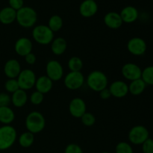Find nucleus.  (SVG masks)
I'll use <instances>...</instances> for the list:
<instances>
[{"label":"nucleus","instance_id":"1","mask_svg":"<svg viewBox=\"0 0 153 153\" xmlns=\"http://www.w3.org/2000/svg\"><path fill=\"white\" fill-rule=\"evenodd\" d=\"M37 20V12L32 7L23 6L22 8L16 11V21L22 28H31L35 25Z\"/></svg>","mask_w":153,"mask_h":153},{"label":"nucleus","instance_id":"2","mask_svg":"<svg viewBox=\"0 0 153 153\" xmlns=\"http://www.w3.org/2000/svg\"><path fill=\"white\" fill-rule=\"evenodd\" d=\"M25 127L28 131L32 134L40 133L46 126V120L44 116L39 111H31L27 115L25 121Z\"/></svg>","mask_w":153,"mask_h":153},{"label":"nucleus","instance_id":"3","mask_svg":"<svg viewBox=\"0 0 153 153\" xmlns=\"http://www.w3.org/2000/svg\"><path fill=\"white\" fill-rule=\"evenodd\" d=\"M86 82L89 88L95 92H99L107 88L108 79L107 76L100 70H94L88 76Z\"/></svg>","mask_w":153,"mask_h":153},{"label":"nucleus","instance_id":"4","mask_svg":"<svg viewBox=\"0 0 153 153\" xmlns=\"http://www.w3.org/2000/svg\"><path fill=\"white\" fill-rule=\"evenodd\" d=\"M17 132L14 127L10 125H4L0 127V150L10 149L16 142Z\"/></svg>","mask_w":153,"mask_h":153},{"label":"nucleus","instance_id":"5","mask_svg":"<svg viewBox=\"0 0 153 153\" xmlns=\"http://www.w3.org/2000/svg\"><path fill=\"white\" fill-rule=\"evenodd\" d=\"M32 37L40 45L50 44L54 40V32L46 25H39L32 30Z\"/></svg>","mask_w":153,"mask_h":153},{"label":"nucleus","instance_id":"6","mask_svg":"<svg viewBox=\"0 0 153 153\" xmlns=\"http://www.w3.org/2000/svg\"><path fill=\"white\" fill-rule=\"evenodd\" d=\"M16 80L19 84V88L26 91L34 88L36 83V80H37V77L32 70L25 69V70H21L20 73L16 78Z\"/></svg>","mask_w":153,"mask_h":153},{"label":"nucleus","instance_id":"7","mask_svg":"<svg viewBox=\"0 0 153 153\" xmlns=\"http://www.w3.org/2000/svg\"><path fill=\"white\" fill-rule=\"evenodd\" d=\"M128 137L130 143L132 144L142 145L149 137V132L143 126L137 125L130 129Z\"/></svg>","mask_w":153,"mask_h":153},{"label":"nucleus","instance_id":"8","mask_svg":"<svg viewBox=\"0 0 153 153\" xmlns=\"http://www.w3.org/2000/svg\"><path fill=\"white\" fill-rule=\"evenodd\" d=\"M85 76L82 72H71L64 77V83L66 88L70 91H76L82 87L85 83Z\"/></svg>","mask_w":153,"mask_h":153},{"label":"nucleus","instance_id":"9","mask_svg":"<svg viewBox=\"0 0 153 153\" xmlns=\"http://www.w3.org/2000/svg\"><path fill=\"white\" fill-rule=\"evenodd\" d=\"M46 76L52 82H57L61 80L64 76V68L59 61L51 60L46 64Z\"/></svg>","mask_w":153,"mask_h":153},{"label":"nucleus","instance_id":"10","mask_svg":"<svg viewBox=\"0 0 153 153\" xmlns=\"http://www.w3.org/2000/svg\"><path fill=\"white\" fill-rule=\"evenodd\" d=\"M127 49L131 55L141 56L146 52L147 45L146 41L141 37H132L127 43Z\"/></svg>","mask_w":153,"mask_h":153},{"label":"nucleus","instance_id":"11","mask_svg":"<svg viewBox=\"0 0 153 153\" xmlns=\"http://www.w3.org/2000/svg\"><path fill=\"white\" fill-rule=\"evenodd\" d=\"M121 73L126 79L131 82L136 79H141L142 70L134 63H126L123 66Z\"/></svg>","mask_w":153,"mask_h":153},{"label":"nucleus","instance_id":"12","mask_svg":"<svg viewBox=\"0 0 153 153\" xmlns=\"http://www.w3.org/2000/svg\"><path fill=\"white\" fill-rule=\"evenodd\" d=\"M69 111L73 117L81 118L87 112L86 103L82 98L76 97L69 104Z\"/></svg>","mask_w":153,"mask_h":153},{"label":"nucleus","instance_id":"13","mask_svg":"<svg viewBox=\"0 0 153 153\" xmlns=\"http://www.w3.org/2000/svg\"><path fill=\"white\" fill-rule=\"evenodd\" d=\"M32 42L28 37H20L14 44V50L18 55L25 57L28 54L32 52Z\"/></svg>","mask_w":153,"mask_h":153},{"label":"nucleus","instance_id":"14","mask_svg":"<svg viewBox=\"0 0 153 153\" xmlns=\"http://www.w3.org/2000/svg\"><path fill=\"white\" fill-rule=\"evenodd\" d=\"M109 91L112 97L115 98H123L128 94V85L123 81H114L111 84Z\"/></svg>","mask_w":153,"mask_h":153},{"label":"nucleus","instance_id":"15","mask_svg":"<svg viewBox=\"0 0 153 153\" xmlns=\"http://www.w3.org/2000/svg\"><path fill=\"white\" fill-rule=\"evenodd\" d=\"M21 70L20 64L17 60L9 59L4 64V73L8 79H16Z\"/></svg>","mask_w":153,"mask_h":153},{"label":"nucleus","instance_id":"16","mask_svg":"<svg viewBox=\"0 0 153 153\" xmlns=\"http://www.w3.org/2000/svg\"><path fill=\"white\" fill-rule=\"evenodd\" d=\"M98 11V4L96 1L85 0L79 6V13L83 17L90 18L94 16Z\"/></svg>","mask_w":153,"mask_h":153},{"label":"nucleus","instance_id":"17","mask_svg":"<svg viewBox=\"0 0 153 153\" xmlns=\"http://www.w3.org/2000/svg\"><path fill=\"white\" fill-rule=\"evenodd\" d=\"M103 21L105 25L111 29H118L123 23L120 13L115 11H111L106 13Z\"/></svg>","mask_w":153,"mask_h":153},{"label":"nucleus","instance_id":"18","mask_svg":"<svg viewBox=\"0 0 153 153\" xmlns=\"http://www.w3.org/2000/svg\"><path fill=\"white\" fill-rule=\"evenodd\" d=\"M120 15L121 16L123 22L125 23H132L135 22L139 16L137 9L134 6H126L121 10Z\"/></svg>","mask_w":153,"mask_h":153},{"label":"nucleus","instance_id":"19","mask_svg":"<svg viewBox=\"0 0 153 153\" xmlns=\"http://www.w3.org/2000/svg\"><path fill=\"white\" fill-rule=\"evenodd\" d=\"M34 87L37 91H39L43 94H46L52 89L53 82L48 76H41L37 79Z\"/></svg>","mask_w":153,"mask_h":153},{"label":"nucleus","instance_id":"20","mask_svg":"<svg viewBox=\"0 0 153 153\" xmlns=\"http://www.w3.org/2000/svg\"><path fill=\"white\" fill-rule=\"evenodd\" d=\"M16 19V11L10 7H5L0 10V22L4 25H10Z\"/></svg>","mask_w":153,"mask_h":153},{"label":"nucleus","instance_id":"21","mask_svg":"<svg viewBox=\"0 0 153 153\" xmlns=\"http://www.w3.org/2000/svg\"><path fill=\"white\" fill-rule=\"evenodd\" d=\"M10 98H11V103L16 108L23 107L28 102V95L26 91L22 89H19L16 92L12 94Z\"/></svg>","mask_w":153,"mask_h":153},{"label":"nucleus","instance_id":"22","mask_svg":"<svg viewBox=\"0 0 153 153\" xmlns=\"http://www.w3.org/2000/svg\"><path fill=\"white\" fill-rule=\"evenodd\" d=\"M67 43L63 37H57L51 43V50L55 55H61L66 52Z\"/></svg>","mask_w":153,"mask_h":153},{"label":"nucleus","instance_id":"23","mask_svg":"<svg viewBox=\"0 0 153 153\" xmlns=\"http://www.w3.org/2000/svg\"><path fill=\"white\" fill-rule=\"evenodd\" d=\"M146 85L142 79L131 81L128 85V93L133 96H139L143 94L146 89Z\"/></svg>","mask_w":153,"mask_h":153},{"label":"nucleus","instance_id":"24","mask_svg":"<svg viewBox=\"0 0 153 153\" xmlns=\"http://www.w3.org/2000/svg\"><path fill=\"white\" fill-rule=\"evenodd\" d=\"M15 119V114L9 106L0 107V123L4 125H10Z\"/></svg>","mask_w":153,"mask_h":153},{"label":"nucleus","instance_id":"25","mask_svg":"<svg viewBox=\"0 0 153 153\" xmlns=\"http://www.w3.org/2000/svg\"><path fill=\"white\" fill-rule=\"evenodd\" d=\"M20 146L23 148H28L33 145L34 142V134L30 131H25L20 134L18 139Z\"/></svg>","mask_w":153,"mask_h":153},{"label":"nucleus","instance_id":"26","mask_svg":"<svg viewBox=\"0 0 153 153\" xmlns=\"http://www.w3.org/2000/svg\"><path fill=\"white\" fill-rule=\"evenodd\" d=\"M63 19L59 15H52L48 22V27L52 30L53 32H57L60 31L63 27Z\"/></svg>","mask_w":153,"mask_h":153},{"label":"nucleus","instance_id":"27","mask_svg":"<svg viewBox=\"0 0 153 153\" xmlns=\"http://www.w3.org/2000/svg\"><path fill=\"white\" fill-rule=\"evenodd\" d=\"M67 66L71 72H81L83 68V61L79 57L73 56L69 59Z\"/></svg>","mask_w":153,"mask_h":153},{"label":"nucleus","instance_id":"28","mask_svg":"<svg viewBox=\"0 0 153 153\" xmlns=\"http://www.w3.org/2000/svg\"><path fill=\"white\" fill-rule=\"evenodd\" d=\"M141 79L146 85L153 86V66H149L142 70Z\"/></svg>","mask_w":153,"mask_h":153},{"label":"nucleus","instance_id":"29","mask_svg":"<svg viewBox=\"0 0 153 153\" xmlns=\"http://www.w3.org/2000/svg\"><path fill=\"white\" fill-rule=\"evenodd\" d=\"M4 88H5L6 91H7L10 94H13L16 91L20 89L16 79H7L5 83H4Z\"/></svg>","mask_w":153,"mask_h":153},{"label":"nucleus","instance_id":"30","mask_svg":"<svg viewBox=\"0 0 153 153\" xmlns=\"http://www.w3.org/2000/svg\"><path fill=\"white\" fill-rule=\"evenodd\" d=\"M115 153H134V151L130 143L122 141L117 144Z\"/></svg>","mask_w":153,"mask_h":153},{"label":"nucleus","instance_id":"31","mask_svg":"<svg viewBox=\"0 0 153 153\" xmlns=\"http://www.w3.org/2000/svg\"><path fill=\"white\" fill-rule=\"evenodd\" d=\"M81 121L85 126L91 127L95 124L96 117L91 112H86L82 115V117L80 118Z\"/></svg>","mask_w":153,"mask_h":153},{"label":"nucleus","instance_id":"32","mask_svg":"<svg viewBox=\"0 0 153 153\" xmlns=\"http://www.w3.org/2000/svg\"><path fill=\"white\" fill-rule=\"evenodd\" d=\"M43 100H44V94H41L39 91H34L30 96V102L31 104L34 105H38L43 102Z\"/></svg>","mask_w":153,"mask_h":153},{"label":"nucleus","instance_id":"33","mask_svg":"<svg viewBox=\"0 0 153 153\" xmlns=\"http://www.w3.org/2000/svg\"><path fill=\"white\" fill-rule=\"evenodd\" d=\"M64 153H83L80 146L76 143H70L66 146Z\"/></svg>","mask_w":153,"mask_h":153},{"label":"nucleus","instance_id":"34","mask_svg":"<svg viewBox=\"0 0 153 153\" xmlns=\"http://www.w3.org/2000/svg\"><path fill=\"white\" fill-rule=\"evenodd\" d=\"M142 151L143 153H153V139L148 138L142 144Z\"/></svg>","mask_w":153,"mask_h":153},{"label":"nucleus","instance_id":"35","mask_svg":"<svg viewBox=\"0 0 153 153\" xmlns=\"http://www.w3.org/2000/svg\"><path fill=\"white\" fill-rule=\"evenodd\" d=\"M11 102L10 95L6 93H0V107H7Z\"/></svg>","mask_w":153,"mask_h":153},{"label":"nucleus","instance_id":"36","mask_svg":"<svg viewBox=\"0 0 153 153\" xmlns=\"http://www.w3.org/2000/svg\"><path fill=\"white\" fill-rule=\"evenodd\" d=\"M8 4L9 7L17 11L24 6V0H8Z\"/></svg>","mask_w":153,"mask_h":153},{"label":"nucleus","instance_id":"37","mask_svg":"<svg viewBox=\"0 0 153 153\" xmlns=\"http://www.w3.org/2000/svg\"><path fill=\"white\" fill-rule=\"evenodd\" d=\"M25 62H26L28 64H29V65H33V64H34L36 63L37 58H36V55H34L33 52H31V53L25 55Z\"/></svg>","mask_w":153,"mask_h":153},{"label":"nucleus","instance_id":"38","mask_svg":"<svg viewBox=\"0 0 153 153\" xmlns=\"http://www.w3.org/2000/svg\"><path fill=\"white\" fill-rule=\"evenodd\" d=\"M100 97H101L102 100H108V99L110 98L111 97V94L110 91H109V88H106L105 89H103L102 91H101L100 92Z\"/></svg>","mask_w":153,"mask_h":153},{"label":"nucleus","instance_id":"39","mask_svg":"<svg viewBox=\"0 0 153 153\" xmlns=\"http://www.w3.org/2000/svg\"><path fill=\"white\" fill-rule=\"evenodd\" d=\"M100 153H111V152H100Z\"/></svg>","mask_w":153,"mask_h":153},{"label":"nucleus","instance_id":"40","mask_svg":"<svg viewBox=\"0 0 153 153\" xmlns=\"http://www.w3.org/2000/svg\"><path fill=\"white\" fill-rule=\"evenodd\" d=\"M91 1H96V0H91Z\"/></svg>","mask_w":153,"mask_h":153},{"label":"nucleus","instance_id":"41","mask_svg":"<svg viewBox=\"0 0 153 153\" xmlns=\"http://www.w3.org/2000/svg\"><path fill=\"white\" fill-rule=\"evenodd\" d=\"M152 1H153V0H152Z\"/></svg>","mask_w":153,"mask_h":153}]
</instances>
